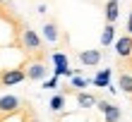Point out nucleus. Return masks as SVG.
Returning <instances> with one entry per match:
<instances>
[{
  "instance_id": "a211bd4d",
  "label": "nucleus",
  "mask_w": 132,
  "mask_h": 122,
  "mask_svg": "<svg viewBox=\"0 0 132 122\" xmlns=\"http://www.w3.org/2000/svg\"><path fill=\"white\" fill-rule=\"evenodd\" d=\"M127 34H130V36H132V12H130V14H127Z\"/></svg>"
},
{
  "instance_id": "9d476101",
  "label": "nucleus",
  "mask_w": 132,
  "mask_h": 122,
  "mask_svg": "<svg viewBox=\"0 0 132 122\" xmlns=\"http://www.w3.org/2000/svg\"><path fill=\"white\" fill-rule=\"evenodd\" d=\"M19 108V98L17 96H3L0 98V110L3 112H14Z\"/></svg>"
},
{
  "instance_id": "0eeeda50",
  "label": "nucleus",
  "mask_w": 132,
  "mask_h": 122,
  "mask_svg": "<svg viewBox=\"0 0 132 122\" xmlns=\"http://www.w3.org/2000/svg\"><path fill=\"white\" fill-rule=\"evenodd\" d=\"M118 14H120V5L115 3V0H108V3H106V7H103V17H106V24H115Z\"/></svg>"
},
{
  "instance_id": "f257e3e1",
  "label": "nucleus",
  "mask_w": 132,
  "mask_h": 122,
  "mask_svg": "<svg viewBox=\"0 0 132 122\" xmlns=\"http://www.w3.org/2000/svg\"><path fill=\"white\" fill-rule=\"evenodd\" d=\"M96 108H98L101 115H103V120H106V122H120V117H122V110H120L115 103L98 101V103H96Z\"/></svg>"
},
{
  "instance_id": "1a4fd4ad",
  "label": "nucleus",
  "mask_w": 132,
  "mask_h": 122,
  "mask_svg": "<svg viewBox=\"0 0 132 122\" xmlns=\"http://www.w3.org/2000/svg\"><path fill=\"white\" fill-rule=\"evenodd\" d=\"M111 77H113L111 70H98L96 77L91 79V84H94V86H98V89H108V86H111Z\"/></svg>"
},
{
  "instance_id": "aec40b11",
  "label": "nucleus",
  "mask_w": 132,
  "mask_h": 122,
  "mask_svg": "<svg viewBox=\"0 0 132 122\" xmlns=\"http://www.w3.org/2000/svg\"><path fill=\"white\" fill-rule=\"evenodd\" d=\"M29 122H38V120H29Z\"/></svg>"
},
{
  "instance_id": "20e7f679",
  "label": "nucleus",
  "mask_w": 132,
  "mask_h": 122,
  "mask_svg": "<svg viewBox=\"0 0 132 122\" xmlns=\"http://www.w3.org/2000/svg\"><path fill=\"white\" fill-rule=\"evenodd\" d=\"M24 72H27V79H31V81H46V74H48L46 65H41V62H31Z\"/></svg>"
},
{
  "instance_id": "f03ea898",
  "label": "nucleus",
  "mask_w": 132,
  "mask_h": 122,
  "mask_svg": "<svg viewBox=\"0 0 132 122\" xmlns=\"http://www.w3.org/2000/svg\"><path fill=\"white\" fill-rule=\"evenodd\" d=\"M27 79V72L24 70H5L0 74V84L3 86H12V84H19Z\"/></svg>"
},
{
  "instance_id": "423d86ee",
  "label": "nucleus",
  "mask_w": 132,
  "mask_h": 122,
  "mask_svg": "<svg viewBox=\"0 0 132 122\" xmlns=\"http://www.w3.org/2000/svg\"><path fill=\"white\" fill-rule=\"evenodd\" d=\"M101 58H103L101 50H82L79 53V62L82 65H89V67H96L101 62Z\"/></svg>"
},
{
  "instance_id": "4468645a",
  "label": "nucleus",
  "mask_w": 132,
  "mask_h": 122,
  "mask_svg": "<svg viewBox=\"0 0 132 122\" xmlns=\"http://www.w3.org/2000/svg\"><path fill=\"white\" fill-rule=\"evenodd\" d=\"M48 105H51V110H53V112L63 110V108H65V96H63V93H55V96L51 98V103H48Z\"/></svg>"
},
{
  "instance_id": "2eb2a0df",
  "label": "nucleus",
  "mask_w": 132,
  "mask_h": 122,
  "mask_svg": "<svg viewBox=\"0 0 132 122\" xmlns=\"http://www.w3.org/2000/svg\"><path fill=\"white\" fill-rule=\"evenodd\" d=\"M70 84H72V89H87L89 84H91V79H87V77H79V74H75V77L70 79Z\"/></svg>"
},
{
  "instance_id": "39448f33",
  "label": "nucleus",
  "mask_w": 132,
  "mask_h": 122,
  "mask_svg": "<svg viewBox=\"0 0 132 122\" xmlns=\"http://www.w3.org/2000/svg\"><path fill=\"white\" fill-rule=\"evenodd\" d=\"M115 53H118V58H130L132 55V36L130 34L120 36V39L115 41Z\"/></svg>"
},
{
  "instance_id": "f8f14e48",
  "label": "nucleus",
  "mask_w": 132,
  "mask_h": 122,
  "mask_svg": "<svg viewBox=\"0 0 132 122\" xmlns=\"http://www.w3.org/2000/svg\"><path fill=\"white\" fill-rule=\"evenodd\" d=\"M98 101L91 93H84V91H79V93H77V105H79V108H84V110H89V108H94Z\"/></svg>"
},
{
  "instance_id": "f3484780",
  "label": "nucleus",
  "mask_w": 132,
  "mask_h": 122,
  "mask_svg": "<svg viewBox=\"0 0 132 122\" xmlns=\"http://www.w3.org/2000/svg\"><path fill=\"white\" fill-rule=\"evenodd\" d=\"M43 89H58V77H51L48 81H43Z\"/></svg>"
},
{
  "instance_id": "9b49d317",
  "label": "nucleus",
  "mask_w": 132,
  "mask_h": 122,
  "mask_svg": "<svg viewBox=\"0 0 132 122\" xmlns=\"http://www.w3.org/2000/svg\"><path fill=\"white\" fill-rule=\"evenodd\" d=\"M113 43H115V26L113 24H106L103 31H101V45L108 48V45H113Z\"/></svg>"
},
{
  "instance_id": "6ab92c4d",
  "label": "nucleus",
  "mask_w": 132,
  "mask_h": 122,
  "mask_svg": "<svg viewBox=\"0 0 132 122\" xmlns=\"http://www.w3.org/2000/svg\"><path fill=\"white\" fill-rule=\"evenodd\" d=\"M3 3H7V0H0V5H3Z\"/></svg>"
},
{
  "instance_id": "ddd939ff",
  "label": "nucleus",
  "mask_w": 132,
  "mask_h": 122,
  "mask_svg": "<svg viewBox=\"0 0 132 122\" xmlns=\"http://www.w3.org/2000/svg\"><path fill=\"white\" fill-rule=\"evenodd\" d=\"M118 89H122L125 93H132V74H127V72L120 74L118 77Z\"/></svg>"
},
{
  "instance_id": "7ed1b4c3",
  "label": "nucleus",
  "mask_w": 132,
  "mask_h": 122,
  "mask_svg": "<svg viewBox=\"0 0 132 122\" xmlns=\"http://www.w3.org/2000/svg\"><path fill=\"white\" fill-rule=\"evenodd\" d=\"M22 43H24V48H29V50H38L43 39L34 31V29H24V31H22Z\"/></svg>"
},
{
  "instance_id": "412c9836",
  "label": "nucleus",
  "mask_w": 132,
  "mask_h": 122,
  "mask_svg": "<svg viewBox=\"0 0 132 122\" xmlns=\"http://www.w3.org/2000/svg\"><path fill=\"white\" fill-rule=\"evenodd\" d=\"M115 3H120V0H115Z\"/></svg>"
},
{
  "instance_id": "dca6fc26",
  "label": "nucleus",
  "mask_w": 132,
  "mask_h": 122,
  "mask_svg": "<svg viewBox=\"0 0 132 122\" xmlns=\"http://www.w3.org/2000/svg\"><path fill=\"white\" fill-rule=\"evenodd\" d=\"M51 62H53V67H58V65H70V60H67L65 53H53V55H51Z\"/></svg>"
},
{
  "instance_id": "6e6552de",
  "label": "nucleus",
  "mask_w": 132,
  "mask_h": 122,
  "mask_svg": "<svg viewBox=\"0 0 132 122\" xmlns=\"http://www.w3.org/2000/svg\"><path fill=\"white\" fill-rule=\"evenodd\" d=\"M41 31H43V41L46 43H55L60 39V31H58V24H55V22H46Z\"/></svg>"
}]
</instances>
